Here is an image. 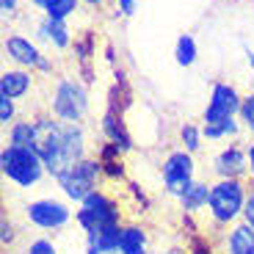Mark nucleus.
Here are the masks:
<instances>
[{"label":"nucleus","mask_w":254,"mask_h":254,"mask_svg":"<svg viewBox=\"0 0 254 254\" xmlns=\"http://www.w3.org/2000/svg\"><path fill=\"white\" fill-rule=\"evenodd\" d=\"M33 127H36L33 152L42 158L45 169L53 177H61L75 163L86 160V135H83L80 125L53 122L50 116H39V119H33Z\"/></svg>","instance_id":"f257e3e1"},{"label":"nucleus","mask_w":254,"mask_h":254,"mask_svg":"<svg viewBox=\"0 0 254 254\" xmlns=\"http://www.w3.org/2000/svg\"><path fill=\"white\" fill-rule=\"evenodd\" d=\"M246 180H216L210 185V202L207 210L213 221L229 227L243 216V207H246Z\"/></svg>","instance_id":"f03ea898"},{"label":"nucleus","mask_w":254,"mask_h":254,"mask_svg":"<svg viewBox=\"0 0 254 254\" xmlns=\"http://www.w3.org/2000/svg\"><path fill=\"white\" fill-rule=\"evenodd\" d=\"M0 172H3L6 180H11L14 185H19V188H31V185H36L39 180L45 177L47 169L33 149L6 144L3 152H0Z\"/></svg>","instance_id":"7ed1b4c3"},{"label":"nucleus","mask_w":254,"mask_h":254,"mask_svg":"<svg viewBox=\"0 0 254 254\" xmlns=\"http://www.w3.org/2000/svg\"><path fill=\"white\" fill-rule=\"evenodd\" d=\"M75 221L80 224L83 232H91V229H100V227H116V224H122L119 202L100 188L80 202V207L75 213Z\"/></svg>","instance_id":"20e7f679"},{"label":"nucleus","mask_w":254,"mask_h":254,"mask_svg":"<svg viewBox=\"0 0 254 254\" xmlns=\"http://www.w3.org/2000/svg\"><path fill=\"white\" fill-rule=\"evenodd\" d=\"M100 177H102V163L100 160H80L69 169V172H64L61 177H56L58 188L64 190V196L72 199V202H83L86 196H91L94 190H100Z\"/></svg>","instance_id":"39448f33"},{"label":"nucleus","mask_w":254,"mask_h":254,"mask_svg":"<svg viewBox=\"0 0 254 254\" xmlns=\"http://www.w3.org/2000/svg\"><path fill=\"white\" fill-rule=\"evenodd\" d=\"M89 111V94L86 86L77 80H61L53 94V114L61 122H80Z\"/></svg>","instance_id":"423d86ee"},{"label":"nucleus","mask_w":254,"mask_h":254,"mask_svg":"<svg viewBox=\"0 0 254 254\" xmlns=\"http://www.w3.org/2000/svg\"><path fill=\"white\" fill-rule=\"evenodd\" d=\"M160 174H163V188L166 193L180 196L190 183H193V174H196V166H193V155L185 152V149H174L169 158L160 166Z\"/></svg>","instance_id":"0eeeda50"},{"label":"nucleus","mask_w":254,"mask_h":254,"mask_svg":"<svg viewBox=\"0 0 254 254\" xmlns=\"http://www.w3.org/2000/svg\"><path fill=\"white\" fill-rule=\"evenodd\" d=\"M25 218L39 229H61L72 221V210L58 199H33L25 204Z\"/></svg>","instance_id":"6e6552de"},{"label":"nucleus","mask_w":254,"mask_h":254,"mask_svg":"<svg viewBox=\"0 0 254 254\" xmlns=\"http://www.w3.org/2000/svg\"><path fill=\"white\" fill-rule=\"evenodd\" d=\"M241 97L232 86L227 83H216L213 86V94L207 100V108H204V125H221V122L235 119V114H241Z\"/></svg>","instance_id":"1a4fd4ad"},{"label":"nucleus","mask_w":254,"mask_h":254,"mask_svg":"<svg viewBox=\"0 0 254 254\" xmlns=\"http://www.w3.org/2000/svg\"><path fill=\"white\" fill-rule=\"evenodd\" d=\"M213 174L218 180H246L249 177V152L241 144H229L213 158Z\"/></svg>","instance_id":"9d476101"},{"label":"nucleus","mask_w":254,"mask_h":254,"mask_svg":"<svg viewBox=\"0 0 254 254\" xmlns=\"http://www.w3.org/2000/svg\"><path fill=\"white\" fill-rule=\"evenodd\" d=\"M119 232L122 224L86 232V254H116L119 252Z\"/></svg>","instance_id":"9b49d317"},{"label":"nucleus","mask_w":254,"mask_h":254,"mask_svg":"<svg viewBox=\"0 0 254 254\" xmlns=\"http://www.w3.org/2000/svg\"><path fill=\"white\" fill-rule=\"evenodd\" d=\"M119 254H149V238H146V229L138 227V224H122Z\"/></svg>","instance_id":"f8f14e48"},{"label":"nucleus","mask_w":254,"mask_h":254,"mask_svg":"<svg viewBox=\"0 0 254 254\" xmlns=\"http://www.w3.org/2000/svg\"><path fill=\"white\" fill-rule=\"evenodd\" d=\"M227 254H254V229L246 221H235L229 227Z\"/></svg>","instance_id":"ddd939ff"},{"label":"nucleus","mask_w":254,"mask_h":254,"mask_svg":"<svg viewBox=\"0 0 254 254\" xmlns=\"http://www.w3.org/2000/svg\"><path fill=\"white\" fill-rule=\"evenodd\" d=\"M177 199H180V207H183V213H190V216H193V213H199V210H202L204 204L210 202V185L193 180V183H190Z\"/></svg>","instance_id":"4468645a"},{"label":"nucleus","mask_w":254,"mask_h":254,"mask_svg":"<svg viewBox=\"0 0 254 254\" xmlns=\"http://www.w3.org/2000/svg\"><path fill=\"white\" fill-rule=\"evenodd\" d=\"M6 53L17 64H22V66H36L39 58H42L36 47H33L28 39H22V36H8L6 39Z\"/></svg>","instance_id":"2eb2a0df"},{"label":"nucleus","mask_w":254,"mask_h":254,"mask_svg":"<svg viewBox=\"0 0 254 254\" xmlns=\"http://www.w3.org/2000/svg\"><path fill=\"white\" fill-rule=\"evenodd\" d=\"M28 86H31V75L28 72H3L0 75V97H8V100H17V97H22L28 91Z\"/></svg>","instance_id":"dca6fc26"},{"label":"nucleus","mask_w":254,"mask_h":254,"mask_svg":"<svg viewBox=\"0 0 254 254\" xmlns=\"http://www.w3.org/2000/svg\"><path fill=\"white\" fill-rule=\"evenodd\" d=\"M39 36L47 39V42H53L56 47H66V45L72 42L66 22H64V19H50V17H47L45 22L39 25Z\"/></svg>","instance_id":"f3484780"},{"label":"nucleus","mask_w":254,"mask_h":254,"mask_svg":"<svg viewBox=\"0 0 254 254\" xmlns=\"http://www.w3.org/2000/svg\"><path fill=\"white\" fill-rule=\"evenodd\" d=\"M33 141H36V127H33V122H11V127H8V144L33 149Z\"/></svg>","instance_id":"a211bd4d"},{"label":"nucleus","mask_w":254,"mask_h":254,"mask_svg":"<svg viewBox=\"0 0 254 254\" xmlns=\"http://www.w3.org/2000/svg\"><path fill=\"white\" fill-rule=\"evenodd\" d=\"M174 56H177L180 66H190V64L196 61V42H193V36L183 33V36L177 39V50H174Z\"/></svg>","instance_id":"6ab92c4d"},{"label":"nucleus","mask_w":254,"mask_h":254,"mask_svg":"<svg viewBox=\"0 0 254 254\" xmlns=\"http://www.w3.org/2000/svg\"><path fill=\"white\" fill-rule=\"evenodd\" d=\"M202 130H199L196 125H183L180 127V141H183V149L185 152H199V146H202Z\"/></svg>","instance_id":"aec40b11"},{"label":"nucleus","mask_w":254,"mask_h":254,"mask_svg":"<svg viewBox=\"0 0 254 254\" xmlns=\"http://www.w3.org/2000/svg\"><path fill=\"white\" fill-rule=\"evenodd\" d=\"M202 135L207 141H218V138H227V135H238V122L229 119V122H221V125H204Z\"/></svg>","instance_id":"412c9836"},{"label":"nucleus","mask_w":254,"mask_h":254,"mask_svg":"<svg viewBox=\"0 0 254 254\" xmlns=\"http://www.w3.org/2000/svg\"><path fill=\"white\" fill-rule=\"evenodd\" d=\"M185 249H188V254H213V243H210L207 235H202V232L190 235L188 243H185Z\"/></svg>","instance_id":"4be33fe9"},{"label":"nucleus","mask_w":254,"mask_h":254,"mask_svg":"<svg viewBox=\"0 0 254 254\" xmlns=\"http://www.w3.org/2000/svg\"><path fill=\"white\" fill-rule=\"evenodd\" d=\"M25 254H58V249L47 238H33V241H28Z\"/></svg>","instance_id":"5701e85b"},{"label":"nucleus","mask_w":254,"mask_h":254,"mask_svg":"<svg viewBox=\"0 0 254 254\" xmlns=\"http://www.w3.org/2000/svg\"><path fill=\"white\" fill-rule=\"evenodd\" d=\"M75 8H77V0H58L56 6L47 11V17H50V19H66Z\"/></svg>","instance_id":"b1692460"},{"label":"nucleus","mask_w":254,"mask_h":254,"mask_svg":"<svg viewBox=\"0 0 254 254\" xmlns=\"http://www.w3.org/2000/svg\"><path fill=\"white\" fill-rule=\"evenodd\" d=\"M241 122L252 130V135H254V94H249L246 100L241 102Z\"/></svg>","instance_id":"393cba45"},{"label":"nucleus","mask_w":254,"mask_h":254,"mask_svg":"<svg viewBox=\"0 0 254 254\" xmlns=\"http://www.w3.org/2000/svg\"><path fill=\"white\" fill-rule=\"evenodd\" d=\"M14 241H17V229H14V224L3 216L0 218V243H3V246H11Z\"/></svg>","instance_id":"a878e982"},{"label":"nucleus","mask_w":254,"mask_h":254,"mask_svg":"<svg viewBox=\"0 0 254 254\" xmlns=\"http://www.w3.org/2000/svg\"><path fill=\"white\" fill-rule=\"evenodd\" d=\"M0 122L8 127V122H14V100L0 97Z\"/></svg>","instance_id":"bb28decb"},{"label":"nucleus","mask_w":254,"mask_h":254,"mask_svg":"<svg viewBox=\"0 0 254 254\" xmlns=\"http://www.w3.org/2000/svg\"><path fill=\"white\" fill-rule=\"evenodd\" d=\"M243 221L254 229V185L249 190V199H246V207H243Z\"/></svg>","instance_id":"cd10ccee"},{"label":"nucleus","mask_w":254,"mask_h":254,"mask_svg":"<svg viewBox=\"0 0 254 254\" xmlns=\"http://www.w3.org/2000/svg\"><path fill=\"white\" fill-rule=\"evenodd\" d=\"M17 8H19V0H0V11L6 14V17H11Z\"/></svg>","instance_id":"c85d7f7f"},{"label":"nucleus","mask_w":254,"mask_h":254,"mask_svg":"<svg viewBox=\"0 0 254 254\" xmlns=\"http://www.w3.org/2000/svg\"><path fill=\"white\" fill-rule=\"evenodd\" d=\"M135 3H138V0H119V14L122 17H130V14L135 11Z\"/></svg>","instance_id":"c756f323"},{"label":"nucleus","mask_w":254,"mask_h":254,"mask_svg":"<svg viewBox=\"0 0 254 254\" xmlns=\"http://www.w3.org/2000/svg\"><path fill=\"white\" fill-rule=\"evenodd\" d=\"M246 152H249V180L254 183V141L246 146Z\"/></svg>","instance_id":"7c9ffc66"},{"label":"nucleus","mask_w":254,"mask_h":254,"mask_svg":"<svg viewBox=\"0 0 254 254\" xmlns=\"http://www.w3.org/2000/svg\"><path fill=\"white\" fill-rule=\"evenodd\" d=\"M56 3H58V0H39L36 6H42V8H45V11H50V8L56 6Z\"/></svg>","instance_id":"2f4dec72"},{"label":"nucleus","mask_w":254,"mask_h":254,"mask_svg":"<svg viewBox=\"0 0 254 254\" xmlns=\"http://www.w3.org/2000/svg\"><path fill=\"white\" fill-rule=\"evenodd\" d=\"M246 61H249V66H252V72H254V53L252 50H246Z\"/></svg>","instance_id":"473e14b6"},{"label":"nucleus","mask_w":254,"mask_h":254,"mask_svg":"<svg viewBox=\"0 0 254 254\" xmlns=\"http://www.w3.org/2000/svg\"><path fill=\"white\" fill-rule=\"evenodd\" d=\"M86 3H89V6H100L102 0H86Z\"/></svg>","instance_id":"72a5a7b5"},{"label":"nucleus","mask_w":254,"mask_h":254,"mask_svg":"<svg viewBox=\"0 0 254 254\" xmlns=\"http://www.w3.org/2000/svg\"><path fill=\"white\" fill-rule=\"evenodd\" d=\"M33 3H39V0H33Z\"/></svg>","instance_id":"f704fd0d"}]
</instances>
